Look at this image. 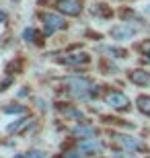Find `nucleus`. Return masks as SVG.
<instances>
[{
  "label": "nucleus",
  "instance_id": "nucleus-1",
  "mask_svg": "<svg viewBox=\"0 0 150 158\" xmlns=\"http://www.w3.org/2000/svg\"><path fill=\"white\" fill-rule=\"evenodd\" d=\"M64 88L68 90L70 97H74L78 101H87V99H91V97L97 94V86L88 78H80V76L64 78Z\"/></svg>",
  "mask_w": 150,
  "mask_h": 158
},
{
  "label": "nucleus",
  "instance_id": "nucleus-2",
  "mask_svg": "<svg viewBox=\"0 0 150 158\" xmlns=\"http://www.w3.org/2000/svg\"><path fill=\"white\" fill-rule=\"evenodd\" d=\"M105 103L113 109H117V111H127L130 109V99L119 90H109L105 94Z\"/></svg>",
  "mask_w": 150,
  "mask_h": 158
},
{
  "label": "nucleus",
  "instance_id": "nucleus-3",
  "mask_svg": "<svg viewBox=\"0 0 150 158\" xmlns=\"http://www.w3.org/2000/svg\"><path fill=\"white\" fill-rule=\"evenodd\" d=\"M111 138H113V142H115V144L121 148V150H127V152H134V150H142V148H144V144H142L140 140H136L134 135L113 134Z\"/></svg>",
  "mask_w": 150,
  "mask_h": 158
},
{
  "label": "nucleus",
  "instance_id": "nucleus-4",
  "mask_svg": "<svg viewBox=\"0 0 150 158\" xmlns=\"http://www.w3.org/2000/svg\"><path fill=\"white\" fill-rule=\"evenodd\" d=\"M43 29H45V35H52L54 31H60V29H64V19L62 17H58V15H54V12H45L43 15Z\"/></svg>",
  "mask_w": 150,
  "mask_h": 158
},
{
  "label": "nucleus",
  "instance_id": "nucleus-5",
  "mask_svg": "<svg viewBox=\"0 0 150 158\" xmlns=\"http://www.w3.org/2000/svg\"><path fill=\"white\" fill-rule=\"evenodd\" d=\"M58 8L64 15H70V17H78L82 10L80 0H58Z\"/></svg>",
  "mask_w": 150,
  "mask_h": 158
},
{
  "label": "nucleus",
  "instance_id": "nucleus-6",
  "mask_svg": "<svg viewBox=\"0 0 150 158\" xmlns=\"http://www.w3.org/2000/svg\"><path fill=\"white\" fill-rule=\"evenodd\" d=\"M78 150L82 154H87V156H92V154H99L103 150V144L97 140V138H88V140H82L78 144Z\"/></svg>",
  "mask_w": 150,
  "mask_h": 158
},
{
  "label": "nucleus",
  "instance_id": "nucleus-7",
  "mask_svg": "<svg viewBox=\"0 0 150 158\" xmlns=\"http://www.w3.org/2000/svg\"><path fill=\"white\" fill-rule=\"evenodd\" d=\"M136 33H138V31H136V27H132V25H117V27L111 29V37H113V39H119V41L130 39V37H134Z\"/></svg>",
  "mask_w": 150,
  "mask_h": 158
},
{
  "label": "nucleus",
  "instance_id": "nucleus-8",
  "mask_svg": "<svg viewBox=\"0 0 150 158\" xmlns=\"http://www.w3.org/2000/svg\"><path fill=\"white\" fill-rule=\"evenodd\" d=\"M60 62L62 64H68V66H84L91 62V56L84 52L80 53H70V56H64V58H60Z\"/></svg>",
  "mask_w": 150,
  "mask_h": 158
},
{
  "label": "nucleus",
  "instance_id": "nucleus-9",
  "mask_svg": "<svg viewBox=\"0 0 150 158\" xmlns=\"http://www.w3.org/2000/svg\"><path fill=\"white\" fill-rule=\"evenodd\" d=\"M127 78H130L134 84H138V86H148V84H150V74L146 70H132V72H127Z\"/></svg>",
  "mask_w": 150,
  "mask_h": 158
},
{
  "label": "nucleus",
  "instance_id": "nucleus-10",
  "mask_svg": "<svg viewBox=\"0 0 150 158\" xmlns=\"http://www.w3.org/2000/svg\"><path fill=\"white\" fill-rule=\"evenodd\" d=\"M72 134H74L76 138L88 140V138H95L97 129L92 127V125H84V123H78V125H74V127H72Z\"/></svg>",
  "mask_w": 150,
  "mask_h": 158
},
{
  "label": "nucleus",
  "instance_id": "nucleus-11",
  "mask_svg": "<svg viewBox=\"0 0 150 158\" xmlns=\"http://www.w3.org/2000/svg\"><path fill=\"white\" fill-rule=\"evenodd\" d=\"M29 125H31V119L23 117V119H19V121H15V123L8 125V134H21V131H25Z\"/></svg>",
  "mask_w": 150,
  "mask_h": 158
},
{
  "label": "nucleus",
  "instance_id": "nucleus-12",
  "mask_svg": "<svg viewBox=\"0 0 150 158\" xmlns=\"http://www.w3.org/2000/svg\"><path fill=\"white\" fill-rule=\"evenodd\" d=\"M62 115H66V117L74 119V121H82V111L80 109H74V107H64L62 109Z\"/></svg>",
  "mask_w": 150,
  "mask_h": 158
},
{
  "label": "nucleus",
  "instance_id": "nucleus-13",
  "mask_svg": "<svg viewBox=\"0 0 150 158\" xmlns=\"http://www.w3.org/2000/svg\"><path fill=\"white\" fill-rule=\"evenodd\" d=\"M136 103H138V109H140V111L150 117V97L142 94V97H138V101H136Z\"/></svg>",
  "mask_w": 150,
  "mask_h": 158
},
{
  "label": "nucleus",
  "instance_id": "nucleus-14",
  "mask_svg": "<svg viewBox=\"0 0 150 158\" xmlns=\"http://www.w3.org/2000/svg\"><path fill=\"white\" fill-rule=\"evenodd\" d=\"M103 52L111 53L113 58H126V56H127L126 49H119V47H103Z\"/></svg>",
  "mask_w": 150,
  "mask_h": 158
},
{
  "label": "nucleus",
  "instance_id": "nucleus-15",
  "mask_svg": "<svg viewBox=\"0 0 150 158\" xmlns=\"http://www.w3.org/2000/svg\"><path fill=\"white\" fill-rule=\"evenodd\" d=\"M4 113H25V107L23 105H8V107H4Z\"/></svg>",
  "mask_w": 150,
  "mask_h": 158
},
{
  "label": "nucleus",
  "instance_id": "nucleus-16",
  "mask_svg": "<svg viewBox=\"0 0 150 158\" xmlns=\"http://www.w3.org/2000/svg\"><path fill=\"white\" fill-rule=\"evenodd\" d=\"M25 156H27V158H47L45 154L41 152V150H29V152L25 154Z\"/></svg>",
  "mask_w": 150,
  "mask_h": 158
},
{
  "label": "nucleus",
  "instance_id": "nucleus-17",
  "mask_svg": "<svg viewBox=\"0 0 150 158\" xmlns=\"http://www.w3.org/2000/svg\"><path fill=\"white\" fill-rule=\"evenodd\" d=\"M64 158H84L80 154V150H68V152H64Z\"/></svg>",
  "mask_w": 150,
  "mask_h": 158
},
{
  "label": "nucleus",
  "instance_id": "nucleus-18",
  "mask_svg": "<svg viewBox=\"0 0 150 158\" xmlns=\"http://www.w3.org/2000/svg\"><path fill=\"white\" fill-rule=\"evenodd\" d=\"M23 37H25V41H35V37H37V35H35L33 29H25L23 31Z\"/></svg>",
  "mask_w": 150,
  "mask_h": 158
},
{
  "label": "nucleus",
  "instance_id": "nucleus-19",
  "mask_svg": "<svg viewBox=\"0 0 150 158\" xmlns=\"http://www.w3.org/2000/svg\"><path fill=\"white\" fill-rule=\"evenodd\" d=\"M115 158H138V156H134V154L127 152V150H117V152H115Z\"/></svg>",
  "mask_w": 150,
  "mask_h": 158
},
{
  "label": "nucleus",
  "instance_id": "nucleus-20",
  "mask_svg": "<svg viewBox=\"0 0 150 158\" xmlns=\"http://www.w3.org/2000/svg\"><path fill=\"white\" fill-rule=\"evenodd\" d=\"M4 21H6V12L0 10V23H4Z\"/></svg>",
  "mask_w": 150,
  "mask_h": 158
},
{
  "label": "nucleus",
  "instance_id": "nucleus-21",
  "mask_svg": "<svg viewBox=\"0 0 150 158\" xmlns=\"http://www.w3.org/2000/svg\"><path fill=\"white\" fill-rule=\"evenodd\" d=\"M142 49H144V52H150V41H146L144 45H142Z\"/></svg>",
  "mask_w": 150,
  "mask_h": 158
},
{
  "label": "nucleus",
  "instance_id": "nucleus-22",
  "mask_svg": "<svg viewBox=\"0 0 150 158\" xmlns=\"http://www.w3.org/2000/svg\"><path fill=\"white\" fill-rule=\"evenodd\" d=\"M146 12H148V15H150V4H148V6H146Z\"/></svg>",
  "mask_w": 150,
  "mask_h": 158
},
{
  "label": "nucleus",
  "instance_id": "nucleus-23",
  "mask_svg": "<svg viewBox=\"0 0 150 158\" xmlns=\"http://www.w3.org/2000/svg\"><path fill=\"white\" fill-rule=\"evenodd\" d=\"M15 158H27V156H21V154H19V156H15Z\"/></svg>",
  "mask_w": 150,
  "mask_h": 158
},
{
  "label": "nucleus",
  "instance_id": "nucleus-24",
  "mask_svg": "<svg viewBox=\"0 0 150 158\" xmlns=\"http://www.w3.org/2000/svg\"><path fill=\"white\" fill-rule=\"evenodd\" d=\"M15 2H19V0H15Z\"/></svg>",
  "mask_w": 150,
  "mask_h": 158
}]
</instances>
